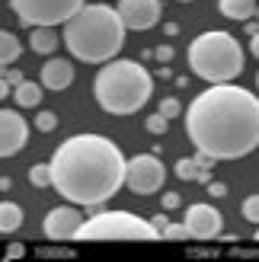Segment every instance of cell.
<instances>
[{"label":"cell","mask_w":259,"mask_h":262,"mask_svg":"<svg viewBox=\"0 0 259 262\" xmlns=\"http://www.w3.org/2000/svg\"><path fill=\"white\" fill-rule=\"evenodd\" d=\"M186 135L214 160H240L259 147V96L237 83H211L189 102Z\"/></svg>","instance_id":"cell-1"},{"label":"cell","mask_w":259,"mask_h":262,"mask_svg":"<svg viewBox=\"0 0 259 262\" xmlns=\"http://www.w3.org/2000/svg\"><path fill=\"white\" fill-rule=\"evenodd\" d=\"M125 157L102 135H74L51 154V186L61 199L83 208L106 205L125 186Z\"/></svg>","instance_id":"cell-2"},{"label":"cell","mask_w":259,"mask_h":262,"mask_svg":"<svg viewBox=\"0 0 259 262\" xmlns=\"http://www.w3.org/2000/svg\"><path fill=\"white\" fill-rule=\"evenodd\" d=\"M125 23L109 4H83L64 23V45L83 64H106L125 45Z\"/></svg>","instance_id":"cell-3"},{"label":"cell","mask_w":259,"mask_h":262,"mask_svg":"<svg viewBox=\"0 0 259 262\" xmlns=\"http://www.w3.org/2000/svg\"><path fill=\"white\" fill-rule=\"evenodd\" d=\"M150 93H154V77L147 74L144 64L128 58L106 61L93 80V96L99 109L109 115H135L138 109L147 106Z\"/></svg>","instance_id":"cell-4"},{"label":"cell","mask_w":259,"mask_h":262,"mask_svg":"<svg viewBox=\"0 0 259 262\" xmlns=\"http://www.w3.org/2000/svg\"><path fill=\"white\" fill-rule=\"evenodd\" d=\"M189 68L205 83H230L243 74V48L230 32L211 29L189 42Z\"/></svg>","instance_id":"cell-5"},{"label":"cell","mask_w":259,"mask_h":262,"mask_svg":"<svg viewBox=\"0 0 259 262\" xmlns=\"http://www.w3.org/2000/svg\"><path fill=\"white\" fill-rule=\"evenodd\" d=\"M74 240H160V230L132 211H96L80 224Z\"/></svg>","instance_id":"cell-6"},{"label":"cell","mask_w":259,"mask_h":262,"mask_svg":"<svg viewBox=\"0 0 259 262\" xmlns=\"http://www.w3.org/2000/svg\"><path fill=\"white\" fill-rule=\"evenodd\" d=\"M87 0H10L13 13L23 26H64Z\"/></svg>","instance_id":"cell-7"},{"label":"cell","mask_w":259,"mask_h":262,"mask_svg":"<svg viewBox=\"0 0 259 262\" xmlns=\"http://www.w3.org/2000/svg\"><path fill=\"white\" fill-rule=\"evenodd\" d=\"M166 182V166L157 160V154H138L125 163V186L135 195H154Z\"/></svg>","instance_id":"cell-8"},{"label":"cell","mask_w":259,"mask_h":262,"mask_svg":"<svg viewBox=\"0 0 259 262\" xmlns=\"http://www.w3.org/2000/svg\"><path fill=\"white\" fill-rule=\"evenodd\" d=\"M115 10H119L125 29H135V32L154 29L160 23V0H119Z\"/></svg>","instance_id":"cell-9"},{"label":"cell","mask_w":259,"mask_h":262,"mask_svg":"<svg viewBox=\"0 0 259 262\" xmlns=\"http://www.w3.org/2000/svg\"><path fill=\"white\" fill-rule=\"evenodd\" d=\"M183 224L189 227V237L196 240H214L221 233V211L214 205H205V202H196L186 208V221Z\"/></svg>","instance_id":"cell-10"},{"label":"cell","mask_w":259,"mask_h":262,"mask_svg":"<svg viewBox=\"0 0 259 262\" xmlns=\"http://www.w3.org/2000/svg\"><path fill=\"white\" fill-rule=\"evenodd\" d=\"M29 141V125L16 109H0V157H13Z\"/></svg>","instance_id":"cell-11"},{"label":"cell","mask_w":259,"mask_h":262,"mask_svg":"<svg viewBox=\"0 0 259 262\" xmlns=\"http://www.w3.org/2000/svg\"><path fill=\"white\" fill-rule=\"evenodd\" d=\"M80 224H83V214L77 211L74 205H58V208H51V211L45 214L42 230H45L48 240L61 243V240H74L77 230H80Z\"/></svg>","instance_id":"cell-12"},{"label":"cell","mask_w":259,"mask_h":262,"mask_svg":"<svg viewBox=\"0 0 259 262\" xmlns=\"http://www.w3.org/2000/svg\"><path fill=\"white\" fill-rule=\"evenodd\" d=\"M38 83H42L45 90H55V93L68 90V86L74 83V64L64 61V58H51V61H45L42 74H38Z\"/></svg>","instance_id":"cell-13"},{"label":"cell","mask_w":259,"mask_h":262,"mask_svg":"<svg viewBox=\"0 0 259 262\" xmlns=\"http://www.w3.org/2000/svg\"><path fill=\"white\" fill-rule=\"evenodd\" d=\"M58 45H61V38L55 32V26H35L32 35H29V48L35 55H51Z\"/></svg>","instance_id":"cell-14"},{"label":"cell","mask_w":259,"mask_h":262,"mask_svg":"<svg viewBox=\"0 0 259 262\" xmlns=\"http://www.w3.org/2000/svg\"><path fill=\"white\" fill-rule=\"evenodd\" d=\"M218 10H221L227 19L247 23L253 13H256V0H218Z\"/></svg>","instance_id":"cell-15"},{"label":"cell","mask_w":259,"mask_h":262,"mask_svg":"<svg viewBox=\"0 0 259 262\" xmlns=\"http://www.w3.org/2000/svg\"><path fill=\"white\" fill-rule=\"evenodd\" d=\"M13 99H16L19 109H35L38 102H42V83L23 80L19 86H13Z\"/></svg>","instance_id":"cell-16"},{"label":"cell","mask_w":259,"mask_h":262,"mask_svg":"<svg viewBox=\"0 0 259 262\" xmlns=\"http://www.w3.org/2000/svg\"><path fill=\"white\" fill-rule=\"evenodd\" d=\"M19 55H23L19 38L13 35V32H7V29H0V64H4V68H10L13 61H19Z\"/></svg>","instance_id":"cell-17"},{"label":"cell","mask_w":259,"mask_h":262,"mask_svg":"<svg viewBox=\"0 0 259 262\" xmlns=\"http://www.w3.org/2000/svg\"><path fill=\"white\" fill-rule=\"evenodd\" d=\"M23 224V208L16 202H0V233H13Z\"/></svg>","instance_id":"cell-18"},{"label":"cell","mask_w":259,"mask_h":262,"mask_svg":"<svg viewBox=\"0 0 259 262\" xmlns=\"http://www.w3.org/2000/svg\"><path fill=\"white\" fill-rule=\"evenodd\" d=\"M199 160H196V157H183V160H179L176 163V176L179 179H186V182H192V179H199Z\"/></svg>","instance_id":"cell-19"},{"label":"cell","mask_w":259,"mask_h":262,"mask_svg":"<svg viewBox=\"0 0 259 262\" xmlns=\"http://www.w3.org/2000/svg\"><path fill=\"white\" fill-rule=\"evenodd\" d=\"M29 182H32L35 189L51 186V166H48V163H35V166L29 169Z\"/></svg>","instance_id":"cell-20"},{"label":"cell","mask_w":259,"mask_h":262,"mask_svg":"<svg viewBox=\"0 0 259 262\" xmlns=\"http://www.w3.org/2000/svg\"><path fill=\"white\" fill-rule=\"evenodd\" d=\"M35 128H38V131H45V135H48V131H55V128H58V115H55V112H48V109H42V112L35 115Z\"/></svg>","instance_id":"cell-21"},{"label":"cell","mask_w":259,"mask_h":262,"mask_svg":"<svg viewBox=\"0 0 259 262\" xmlns=\"http://www.w3.org/2000/svg\"><path fill=\"white\" fill-rule=\"evenodd\" d=\"M160 240H189V227L186 224H166L160 230Z\"/></svg>","instance_id":"cell-22"},{"label":"cell","mask_w":259,"mask_h":262,"mask_svg":"<svg viewBox=\"0 0 259 262\" xmlns=\"http://www.w3.org/2000/svg\"><path fill=\"white\" fill-rule=\"evenodd\" d=\"M243 217L250 221V224H259V195H250V199H243Z\"/></svg>","instance_id":"cell-23"},{"label":"cell","mask_w":259,"mask_h":262,"mask_svg":"<svg viewBox=\"0 0 259 262\" xmlns=\"http://www.w3.org/2000/svg\"><path fill=\"white\" fill-rule=\"evenodd\" d=\"M147 131L150 135H166V128H170V119H163L160 112H154V115H147Z\"/></svg>","instance_id":"cell-24"},{"label":"cell","mask_w":259,"mask_h":262,"mask_svg":"<svg viewBox=\"0 0 259 262\" xmlns=\"http://www.w3.org/2000/svg\"><path fill=\"white\" fill-rule=\"evenodd\" d=\"M179 112H183V106H179V99H173V96H166V99L160 102V115H163V119H176Z\"/></svg>","instance_id":"cell-25"},{"label":"cell","mask_w":259,"mask_h":262,"mask_svg":"<svg viewBox=\"0 0 259 262\" xmlns=\"http://www.w3.org/2000/svg\"><path fill=\"white\" fill-rule=\"evenodd\" d=\"M4 77H7V83H10V86H19V83L26 80L23 71H16V68H7V74H4Z\"/></svg>","instance_id":"cell-26"},{"label":"cell","mask_w":259,"mask_h":262,"mask_svg":"<svg viewBox=\"0 0 259 262\" xmlns=\"http://www.w3.org/2000/svg\"><path fill=\"white\" fill-rule=\"evenodd\" d=\"M208 195H214V199H224V195H227V186H224V182H208Z\"/></svg>","instance_id":"cell-27"},{"label":"cell","mask_w":259,"mask_h":262,"mask_svg":"<svg viewBox=\"0 0 259 262\" xmlns=\"http://www.w3.org/2000/svg\"><path fill=\"white\" fill-rule=\"evenodd\" d=\"M179 202H183V199H179L176 192H163V208H166V211H170V208H179Z\"/></svg>","instance_id":"cell-28"},{"label":"cell","mask_w":259,"mask_h":262,"mask_svg":"<svg viewBox=\"0 0 259 262\" xmlns=\"http://www.w3.org/2000/svg\"><path fill=\"white\" fill-rule=\"evenodd\" d=\"M154 55H157V61H163V64H166V61L173 58V48H170V45H160L157 51H154Z\"/></svg>","instance_id":"cell-29"},{"label":"cell","mask_w":259,"mask_h":262,"mask_svg":"<svg viewBox=\"0 0 259 262\" xmlns=\"http://www.w3.org/2000/svg\"><path fill=\"white\" fill-rule=\"evenodd\" d=\"M26 253V246L23 243H13V246H7V259H16V256H23Z\"/></svg>","instance_id":"cell-30"},{"label":"cell","mask_w":259,"mask_h":262,"mask_svg":"<svg viewBox=\"0 0 259 262\" xmlns=\"http://www.w3.org/2000/svg\"><path fill=\"white\" fill-rule=\"evenodd\" d=\"M38 256H74L71 250H38Z\"/></svg>","instance_id":"cell-31"},{"label":"cell","mask_w":259,"mask_h":262,"mask_svg":"<svg viewBox=\"0 0 259 262\" xmlns=\"http://www.w3.org/2000/svg\"><path fill=\"white\" fill-rule=\"evenodd\" d=\"M150 224L157 227V230H163L166 224H170V221H166V214H157V217H150Z\"/></svg>","instance_id":"cell-32"},{"label":"cell","mask_w":259,"mask_h":262,"mask_svg":"<svg viewBox=\"0 0 259 262\" xmlns=\"http://www.w3.org/2000/svg\"><path fill=\"white\" fill-rule=\"evenodd\" d=\"M250 51H253V58H259V32L250 35Z\"/></svg>","instance_id":"cell-33"},{"label":"cell","mask_w":259,"mask_h":262,"mask_svg":"<svg viewBox=\"0 0 259 262\" xmlns=\"http://www.w3.org/2000/svg\"><path fill=\"white\" fill-rule=\"evenodd\" d=\"M10 96V83H7V77H0V99Z\"/></svg>","instance_id":"cell-34"},{"label":"cell","mask_w":259,"mask_h":262,"mask_svg":"<svg viewBox=\"0 0 259 262\" xmlns=\"http://www.w3.org/2000/svg\"><path fill=\"white\" fill-rule=\"evenodd\" d=\"M4 74H7V68H4V64H0V77H4Z\"/></svg>","instance_id":"cell-35"},{"label":"cell","mask_w":259,"mask_h":262,"mask_svg":"<svg viewBox=\"0 0 259 262\" xmlns=\"http://www.w3.org/2000/svg\"><path fill=\"white\" fill-rule=\"evenodd\" d=\"M179 4H192V0H179Z\"/></svg>","instance_id":"cell-36"},{"label":"cell","mask_w":259,"mask_h":262,"mask_svg":"<svg viewBox=\"0 0 259 262\" xmlns=\"http://www.w3.org/2000/svg\"><path fill=\"white\" fill-rule=\"evenodd\" d=\"M253 16H259V7H256V13H253Z\"/></svg>","instance_id":"cell-37"},{"label":"cell","mask_w":259,"mask_h":262,"mask_svg":"<svg viewBox=\"0 0 259 262\" xmlns=\"http://www.w3.org/2000/svg\"><path fill=\"white\" fill-rule=\"evenodd\" d=\"M256 86H259V74H256Z\"/></svg>","instance_id":"cell-38"},{"label":"cell","mask_w":259,"mask_h":262,"mask_svg":"<svg viewBox=\"0 0 259 262\" xmlns=\"http://www.w3.org/2000/svg\"><path fill=\"white\" fill-rule=\"evenodd\" d=\"M256 240H259V230H256Z\"/></svg>","instance_id":"cell-39"}]
</instances>
